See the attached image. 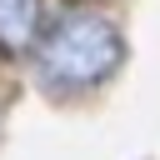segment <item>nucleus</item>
Returning a JSON list of instances; mask_svg holds the SVG:
<instances>
[{
    "instance_id": "nucleus-1",
    "label": "nucleus",
    "mask_w": 160,
    "mask_h": 160,
    "mask_svg": "<svg viewBox=\"0 0 160 160\" xmlns=\"http://www.w3.org/2000/svg\"><path fill=\"white\" fill-rule=\"evenodd\" d=\"M125 55V40L100 15H65L40 40V75L50 85H100Z\"/></svg>"
},
{
    "instance_id": "nucleus-2",
    "label": "nucleus",
    "mask_w": 160,
    "mask_h": 160,
    "mask_svg": "<svg viewBox=\"0 0 160 160\" xmlns=\"http://www.w3.org/2000/svg\"><path fill=\"white\" fill-rule=\"evenodd\" d=\"M35 20H40V0H0V45L25 50L35 40Z\"/></svg>"
}]
</instances>
